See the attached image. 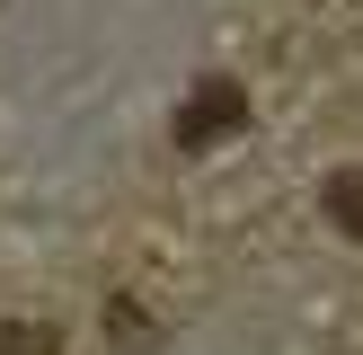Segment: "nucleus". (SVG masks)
Masks as SVG:
<instances>
[{
    "label": "nucleus",
    "instance_id": "nucleus-1",
    "mask_svg": "<svg viewBox=\"0 0 363 355\" xmlns=\"http://www.w3.org/2000/svg\"><path fill=\"white\" fill-rule=\"evenodd\" d=\"M240 124H248V89H240V80H204L186 106H177V142H186V151H204V142L240 133Z\"/></svg>",
    "mask_w": 363,
    "mask_h": 355
},
{
    "label": "nucleus",
    "instance_id": "nucleus-3",
    "mask_svg": "<svg viewBox=\"0 0 363 355\" xmlns=\"http://www.w3.org/2000/svg\"><path fill=\"white\" fill-rule=\"evenodd\" d=\"M53 346H62V337H53L45 320H35V329H27V320H18V329L0 337V355H53Z\"/></svg>",
    "mask_w": 363,
    "mask_h": 355
},
{
    "label": "nucleus",
    "instance_id": "nucleus-2",
    "mask_svg": "<svg viewBox=\"0 0 363 355\" xmlns=\"http://www.w3.org/2000/svg\"><path fill=\"white\" fill-rule=\"evenodd\" d=\"M328 222L346 231V240H363V169H337L328 178Z\"/></svg>",
    "mask_w": 363,
    "mask_h": 355
}]
</instances>
